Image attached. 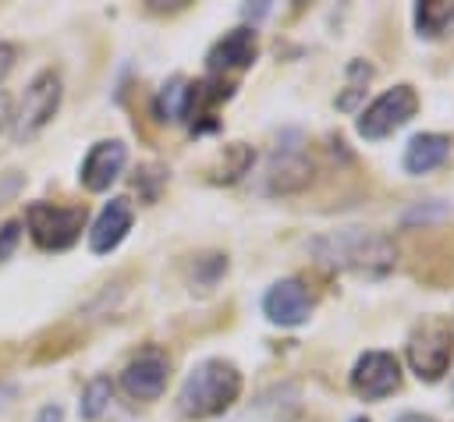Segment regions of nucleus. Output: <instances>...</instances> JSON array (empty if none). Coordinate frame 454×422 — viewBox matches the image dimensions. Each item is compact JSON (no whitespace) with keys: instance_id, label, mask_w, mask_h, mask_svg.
<instances>
[{"instance_id":"nucleus-29","label":"nucleus","mask_w":454,"mask_h":422,"mask_svg":"<svg viewBox=\"0 0 454 422\" xmlns=\"http://www.w3.org/2000/svg\"><path fill=\"white\" fill-rule=\"evenodd\" d=\"M394 422H436L433 415H422V411H401Z\"/></svg>"},{"instance_id":"nucleus-23","label":"nucleus","mask_w":454,"mask_h":422,"mask_svg":"<svg viewBox=\"0 0 454 422\" xmlns=\"http://www.w3.org/2000/svg\"><path fill=\"white\" fill-rule=\"evenodd\" d=\"M18 241H21V220H7V223H0V262H7V259L14 255Z\"/></svg>"},{"instance_id":"nucleus-11","label":"nucleus","mask_w":454,"mask_h":422,"mask_svg":"<svg viewBox=\"0 0 454 422\" xmlns=\"http://www.w3.org/2000/svg\"><path fill=\"white\" fill-rule=\"evenodd\" d=\"M255 57H259V35H255V28L252 25H238V28L223 32L209 46V53H206V74L227 78V74L248 71L255 64Z\"/></svg>"},{"instance_id":"nucleus-26","label":"nucleus","mask_w":454,"mask_h":422,"mask_svg":"<svg viewBox=\"0 0 454 422\" xmlns=\"http://www.w3.org/2000/svg\"><path fill=\"white\" fill-rule=\"evenodd\" d=\"M18 188H21V174H18V170H7V181L0 184V202H7Z\"/></svg>"},{"instance_id":"nucleus-9","label":"nucleus","mask_w":454,"mask_h":422,"mask_svg":"<svg viewBox=\"0 0 454 422\" xmlns=\"http://www.w3.org/2000/svg\"><path fill=\"white\" fill-rule=\"evenodd\" d=\"M231 96H234V82H231V78L206 74V78H199V82H188L181 121H188V128H192L195 135L216 131V106L227 103Z\"/></svg>"},{"instance_id":"nucleus-8","label":"nucleus","mask_w":454,"mask_h":422,"mask_svg":"<svg viewBox=\"0 0 454 422\" xmlns=\"http://www.w3.org/2000/svg\"><path fill=\"white\" fill-rule=\"evenodd\" d=\"M348 387L362 401H383V397L397 394L401 390V362H397V355L394 351H380V348L358 355V362L351 365Z\"/></svg>"},{"instance_id":"nucleus-28","label":"nucleus","mask_w":454,"mask_h":422,"mask_svg":"<svg viewBox=\"0 0 454 422\" xmlns=\"http://www.w3.org/2000/svg\"><path fill=\"white\" fill-rule=\"evenodd\" d=\"M11 117H14V113H11V96L0 89V131L11 124Z\"/></svg>"},{"instance_id":"nucleus-16","label":"nucleus","mask_w":454,"mask_h":422,"mask_svg":"<svg viewBox=\"0 0 454 422\" xmlns=\"http://www.w3.org/2000/svg\"><path fill=\"white\" fill-rule=\"evenodd\" d=\"M419 39H443L454 35V0H419L411 11Z\"/></svg>"},{"instance_id":"nucleus-10","label":"nucleus","mask_w":454,"mask_h":422,"mask_svg":"<svg viewBox=\"0 0 454 422\" xmlns=\"http://www.w3.org/2000/svg\"><path fill=\"white\" fill-rule=\"evenodd\" d=\"M316 309V294L298 280V277H284L277 284H270V291L262 294V316L273 326H305L309 316Z\"/></svg>"},{"instance_id":"nucleus-20","label":"nucleus","mask_w":454,"mask_h":422,"mask_svg":"<svg viewBox=\"0 0 454 422\" xmlns=\"http://www.w3.org/2000/svg\"><path fill=\"white\" fill-rule=\"evenodd\" d=\"M223 273H227V255H223V252H206V255H199L195 266H192V291H199V294L213 291Z\"/></svg>"},{"instance_id":"nucleus-3","label":"nucleus","mask_w":454,"mask_h":422,"mask_svg":"<svg viewBox=\"0 0 454 422\" xmlns=\"http://www.w3.org/2000/svg\"><path fill=\"white\" fill-rule=\"evenodd\" d=\"M408 365L422 383H440L454 358V326L447 316H422L404 344Z\"/></svg>"},{"instance_id":"nucleus-17","label":"nucleus","mask_w":454,"mask_h":422,"mask_svg":"<svg viewBox=\"0 0 454 422\" xmlns=\"http://www.w3.org/2000/svg\"><path fill=\"white\" fill-rule=\"evenodd\" d=\"M252 163H255L252 145H245V142H227V145L216 152V160L206 167V181H213V184H234V181H241V177L248 174Z\"/></svg>"},{"instance_id":"nucleus-13","label":"nucleus","mask_w":454,"mask_h":422,"mask_svg":"<svg viewBox=\"0 0 454 422\" xmlns=\"http://www.w3.org/2000/svg\"><path fill=\"white\" fill-rule=\"evenodd\" d=\"M312 181V160L301 145H280L270 160V174H266V188L273 195H294L301 188H309Z\"/></svg>"},{"instance_id":"nucleus-5","label":"nucleus","mask_w":454,"mask_h":422,"mask_svg":"<svg viewBox=\"0 0 454 422\" xmlns=\"http://www.w3.org/2000/svg\"><path fill=\"white\" fill-rule=\"evenodd\" d=\"M60 96H64V85H60V74H57L53 67L39 71V74L28 82V89H25V96H21V106H18V113L11 117V135H14L18 145L32 142V138L57 117Z\"/></svg>"},{"instance_id":"nucleus-7","label":"nucleus","mask_w":454,"mask_h":422,"mask_svg":"<svg viewBox=\"0 0 454 422\" xmlns=\"http://www.w3.org/2000/svg\"><path fill=\"white\" fill-rule=\"evenodd\" d=\"M170 383V355L160 344H145L121 369V390L131 401H156Z\"/></svg>"},{"instance_id":"nucleus-19","label":"nucleus","mask_w":454,"mask_h":422,"mask_svg":"<svg viewBox=\"0 0 454 422\" xmlns=\"http://www.w3.org/2000/svg\"><path fill=\"white\" fill-rule=\"evenodd\" d=\"M184 89H188V78L174 74L153 99V110L160 121H181V110H184Z\"/></svg>"},{"instance_id":"nucleus-4","label":"nucleus","mask_w":454,"mask_h":422,"mask_svg":"<svg viewBox=\"0 0 454 422\" xmlns=\"http://www.w3.org/2000/svg\"><path fill=\"white\" fill-rule=\"evenodd\" d=\"M89 209L85 206H53V202H28L25 206V223L32 241L43 252H64L71 248L82 231H85Z\"/></svg>"},{"instance_id":"nucleus-25","label":"nucleus","mask_w":454,"mask_h":422,"mask_svg":"<svg viewBox=\"0 0 454 422\" xmlns=\"http://www.w3.org/2000/svg\"><path fill=\"white\" fill-rule=\"evenodd\" d=\"M188 7V0H170V4H163V0H145V11H153V14H174V11H184Z\"/></svg>"},{"instance_id":"nucleus-27","label":"nucleus","mask_w":454,"mask_h":422,"mask_svg":"<svg viewBox=\"0 0 454 422\" xmlns=\"http://www.w3.org/2000/svg\"><path fill=\"white\" fill-rule=\"evenodd\" d=\"M35 422H64V408H60V404H46V408L35 415Z\"/></svg>"},{"instance_id":"nucleus-12","label":"nucleus","mask_w":454,"mask_h":422,"mask_svg":"<svg viewBox=\"0 0 454 422\" xmlns=\"http://www.w3.org/2000/svg\"><path fill=\"white\" fill-rule=\"evenodd\" d=\"M124 163H128V145L121 138H103L85 152L78 167V181L85 191H106L124 174Z\"/></svg>"},{"instance_id":"nucleus-22","label":"nucleus","mask_w":454,"mask_h":422,"mask_svg":"<svg viewBox=\"0 0 454 422\" xmlns=\"http://www.w3.org/2000/svg\"><path fill=\"white\" fill-rule=\"evenodd\" d=\"M167 167H160V163H142L138 170H135V191L142 195V202L145 206H153L156 199H160V188L167 184Z\"/></svg>"},{"instance_id":"nucleus-30","label":"nucleus","mask_w":454,"mask_h":422,"mask_svg":"<svg viewBox=\"0 0 454 422\" xmlns=\"http://www.w3.org/2000/svg\"><path fill=\"white\" fill-rule=\"evenodd\" d=\"M351 422H372V418H365V415H358V418H351Z\"/></svg>"},{"instance_id":"nucleus-31","label":"nucleus","mask_w":454,"mask_h":422,"mask_svg":"<svg viewBox=\"0 0 454 422\" xmlns=\"http://www.w3.org/2000/svg\"><path fill=\"white\" fill-rule=\"evenodd\" d=\"M450 394H454V379H450Z\"/></svg>"},{"instance_id":"nucleus-24","label":"nucleus","mask_w":454,"mask_h":422,"mask_svg":"<svg viewBox=\"0 0 454 422\" xmlns=\"http://www.w3.org/2000/svg\"><path fill=\"white\" fill-rule=\"evenodd\" d=\"M14 60H18V46H14V43H0V82L11 74Z\"/></svg>"},{"instance_id":"nucleus-21","label":"nucleus","mask_w":454,"mask_h":422,"mask_svg":"<svg viewBox=\"0 0 454 422\" xmlns=\"http://www.w3.org/2000/svg\"><path fill=\"white\" fill-rule=\"evenodd\" d=\"M110 397H114V383L106 379V376H96L89 387H85V394H82V418L85 422H99V415L110 408Z\"/></svg>"},{"instance_id":"nucleus-6","label":"nucleus","mask_w":454,"mask_h":422,"mask_svg":"<svg viewBox=\"0 0 454 422\" xmlns=\"http://www.w3.org/2000/svg\"><path fill=\"white\" fill-rule=\"evenodd\" d=\"M419 113V92L415 85L401 82L387 92H380L355 121V131L365 138V142H380V138H390L394 131H401L411 117Z\"/></svg>"},{"instance_id":"nucleus-1","label":"nucleus","mask_w":454,"mask_h":422,"mask_svg":"<svg viewBox=\"0 0 454 422\" xmlns=\"http://www.w3.org/2000/svg\"><path fill=\"white\" fill-rule=\"evenodd\" d=\"M312 255L333 270L344 273H358V277H387L397 266V241L383 231H369V227H344V231H330L323 238H316Z\"/></svg>"},{"instance_id":"nucleus-15","label":"nucleus","mask_w":454,"mask_h":422,"mask_svg":"<svg viewBox=\"0 0 454 422\" xmlns=\"http://www.w3.org/2000/svg\"><path fill=\"white\" fill-rule=\"evenodd\" d=\"M450 145H454V142H450V135H443V131H419V135H411L408 145H404V156H401L404 174L422 177V174L440 170V167L450 160Z\"/></svg>"},{"instance_id":"nucleus-2","label":"nucleus","mask_w":454,"mask_h":422,"mask_svg":"<svg viewBox=\"0 0 454 422\" xmlns=\"http://www.w3.org/2000/svg\"><path fill=\"white\" fill-rule=\"evenodd\" d=\"M241 397V372L231 358H202L181 383L177 408L188 418H213L223 415Z\"/></svg>"},{"instance_id":"nucleus-18","label":"nucleus","mask_w":454,"mask_h":422,"mask_svg":"<svg viewBox=\"0 0 454 422\" xmlns=\"http://www.w3.org/2000/svg\"><path fill=\"white\" fill-rule=\"evenodd\" d=\"M344 74H348V82H344V92L333 99V106L344 110V113H351V110L365 99V92H369V85H372V78H376V67H372L369 60L355 57V60H348Z\"/></svg>"},{"instance_id":"nucleus-14","label":"nucleus","mask_w":454,"mask_h":422,"mask_svg":"<svg viewBox=\"0 0 454 422\" xmlns=\"http://www.w3.org/2000/svg\"><path fill=\"white\" fill-rule=\"evenodd\" d=\"M131 223H135V209H131V202H128V199H110V202L99 209V216L92 220L89 248H92L96 255H110V252L128 238Z\"/></svg>"}]
</instances>
